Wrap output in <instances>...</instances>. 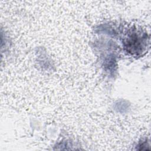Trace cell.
I'll list each match as a JSON object with an SVG mask.
<instances>
[{
	"instance_id": "cell-1",
	"label": "cell",
	"mask_w": 151,
	"mask_h": 151,
	"mask_svg": "<svg viewBox=\"0 0 151 151\" xmlns=\"http://www.w3.org/2000/svg\"><path fill=\"white\" fill-rule=\"evenodd\" d=\"M123 46L127 52L140 57L147 51L149 37L147 32L141 28H131L123 40Z\"/></svg>"
}]
</instances>
